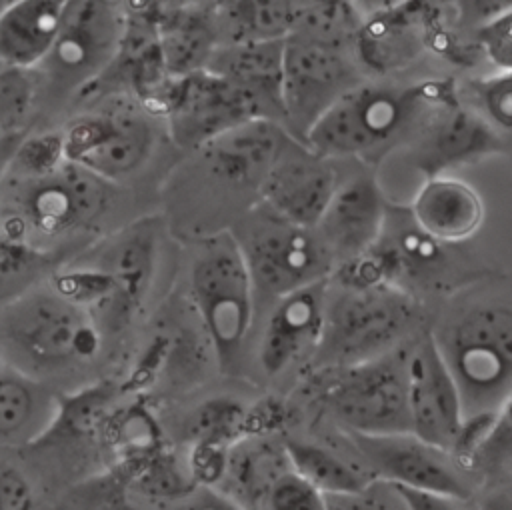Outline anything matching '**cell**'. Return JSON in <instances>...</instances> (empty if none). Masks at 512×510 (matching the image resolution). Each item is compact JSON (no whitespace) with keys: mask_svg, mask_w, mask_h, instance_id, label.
<instances>
[{"mask_svg":"<svg viewBox=\"0 0 512 510\" xmlns=\"http://www.w3.org/2000/svg\"><path fill=\"white\" fill-rule=\"evenodd\" d=\"M458 96L452 80L418 84L362 82L346 92L306 134L316 154L374 166L400 144H410L428 116Z\"/></svg>","mask_w":512,"mask_h":510,"instance_id":"1","label":"cell"},{"mask_svg":"<svg viewBox=\"0 0 512 510\" xmlns=\"http://www.w3.org/2000/svg\"><path fill=\"white\" fill-rule=\"evenodd\" d=\"M112 186L64 160L34 176L4 174L0 234L52 256V246L88 230L108 208Z\"/></svg>","mask_w":512,"mask_h":510,"instance_id":"2","label":"cell"},{"mask_svg":"<svg viewBox=\"0 0 512 510\" xmlns=\"http://www.w3.org/2000/svg\"><path fill=\"white\" fill-rule=\"evenodd\" d=\"M100 348L102 328L92 314L50 286L26 290L0 312L2 360L36 380L86 366Z\"/></svg>","mask_w":512,"mask_h":510,"instance_id":"3","label":"cell"},{"mask_svg":"<svg viewBox=\"0 0 512 510\" xmlns=\"http://www.w3.org/2000/svg\"><path fill=\"white\" fill-rule=\"evenodd\" d=\"M422 320L416 296L396 284L342 288L328 284L326 324L316 362L344 368L392 352L416 338Z\"/></svg>","mask_w":512,"mask_h":510,"instance_id":"4","label":"cell"},{"mask_svg":"<svg viewBox=\"0 0 512 510\" xmlns=\"http://www.w3.org/2000/svg\"><path fill=\"white\" fill-rule=\"evenodd\" d=\"M432 334L466 418L496 414L512 394V306H472Z\"/></svg>","mask_w":512,"mask_h":510,"instance_id":"5","label":"cell"},{"mask_svg":"<svg viewBox=\"0 0 512 510\" xmlns=\"http://www.w3.org/2000/svg\"><path fill=\"white\" fill-rule=\"evenodd\" d=\"M188 284L220 368L232 370L238 366L256 310L254 284L234 232L220 230L196 244Z\"/></svg>","mask_w":512,"mask_h":510,"instance_id":"6","label":"cell"},{"mask_svg":"<svg viewBox=\"0 0 512 510\" xmlns=\"http://www.w3.org/2000/svg\"><path fill=\"white\" fill-rule=\"evenodd\" d=\"M244 254L254 294L278 300L328 282L336 264L314 228L292 224L260 202L234 232Z\"/></svg>","mask_w":512,"mask_h":510,"instance_id":"7","label":"cell"},{"mask_svg":"<svg viewBox=\"0 0 512 510\" xmlns=\"http://www.w3.org/2000/svg\"><path fill=\"white\" fill-rule=\"evenodd\" d=\"M410 342L372 360L328 370L320 402L344 430L362 436L410 432L406 386Z\"/></svg>","mask_w":512,"mask_h":510,"instance_id":"8","label":"cell"},{"mask_svg":"<svg viewBox=\"0 0 512 510\" xmlns=\"http://www.w3.org/2000/svg\"><path fill=\"white\" fill-rule=\"evenodd\" d=\"M126 18V4L120 2H66L58 38L36 74L66 90L98 82L120 52Z\"/></svg>","mask_w":512,"mask_h":510,"instance_id":"9","label":"cell"},{"mask_svg":"<svg viewBox=\"0 0 512 510\" xmlns=\"http://www.w3.org/2000/svg\"><path fill=\"white\" fill-rule=\"evenodd\" d=\"M364 80L350 48L290 36L284 42L282 70L284 128L304 142L310 128Z\"/></svg>","mask_w":512,"mask_h":510,"instance_id":"10","label":"cell"},{"mask_svg":"<svg viewBox=\"0 0 512 510\" xmlns=\"http://www.w3.org/2000/svg\"><path fill=\"white\" fill-rule=\"evenodd\" d=\"M64 158L116 184L138 172L154 148V128L150 120L128 108H100L82 112L60 130Z\"/></svg>","mask_w":512,"mask_h":510,"instance_id":"11","label":"cell"},{"mask_svg":"<svg viewBox=\"0 0 512 510\" xmlns=\"http://www.w3.org/2000/svg\"><path fill=\"white\" fill-rule=\"evenodd\" d=\"M150 108L164 116L172 142L184 150H202L222 134L260 120L250 100L210 70L168 78Z\"/></svg>","mask_w":512,"mask_h":510,"instance_id":"12","label":"cell"},{"mask_svg":"<svg viewBox=\"0 0 512 510\" xmlns=\"http://www.w3.org/2000/svg\"><path fill=\"white\" fill-rule=\"evenodd\" d=\"M406 386L410 434L450 454L464 428L466 412L432 332H422L408 344Z\"/></svg>","mask_w":512,"mask_h":510,"instance_id":"13","label":"cell"},{"mask_svg":"<svg viewBox=\"0 0 512 510\" xmlns=\"http://www.w3.org/2000/svg\"><path fill=\"white\" fill-rule=\"evenodd\" d=\"M350 442L364 460V468L376 480L458 500L472 496V486L454 458L410 432L382 436L350 434Z\"/></svg>","mask_w":512,"mask_h":510,"instance_id":"14","label":"cell"},{"mask_svg":"<svg viewBox=\"0 0 512 510\" xmlns=\"http://www.w3.org/2000/svg\"><path fill=\"white\" fill-rule=\"evenodd\" d=\"M408 148L412 166L424 180L510 150L508 138L466 106L460 94L428 116Z\"/></svg>","mask_w":512,"mask_h":510,"instance_id":"15","label":"cell"},{"mask_svg":"<svg viewBox=\"0 0 512 510\" xmlns=\"http://www.w3.org/2000/svg\"><path fill=\"white\" fill-rule=\"evenodd\" d=\"M340 178L338 162L292 138L262 182L258 198L276 216L304 228H316Z\"/></svg>","mask_w":512,"mask_h":510,"instance_id":"16","label":"cell"},{"mask_svg":"<svg viewBox=\"0 0 512 510\" xmlns=\"http://www.w3.org/2000/svg\"><path fill=\"white\" fill-rule=\"evenodd\" d=\"M388 214L386 194L376 174L364 166L356 174L340 178L314 230L338 266L370 252L380 242Z\"/></svg>","mask_w":512,"mask_h":510,"instance_id":"17","label":"cell"},{"mask_svg":"<svg viewBox=\"0 0 512 510\" xmlns=\"http://www.w3.org/2000/svg\"><path fill=\"white\" fill-rule=\"evenodd\" d=\"M160 258V232L154 220H134L78 254L76 260L102 272L114 286L118 326L128 324L148 298Z\"/></svg>","mask_w":512,"mask_h":510,"instance_id":"18","label":"cell"},{"mask_svg":"<svg viewBox=\"0 0 512 510\" xmlns=\"http://www.w3.org/2000/svg\"><path fill=\"white\" fill-rule=\"evenodd\" d=\"M362 10L364 22L352 44L360 68L372 74L402 70L420 58L432 44V4L422 2H378Z\"/></svg>","mask_w":512,"mask_h":510,"instance_id":"19","label":"cell"},{"mask_svg":"<svg viewBox=\"0 0 512 510\" xmlns=\"http://www.w3.org/2000/svg\"><path fill=\"white\" fill-rule=\"evenodd\" d=\"M328 282H320L272 302L260 344V370L274 378L308 356H316L326 324Z\"/></svg>","mask_w":512,"mask_h":510,"instance_id":"20","label":"cell"},{"mask_svg":"<svg viewBox=\"0 0 512 510\" xmlns=\"http://www.w3.org/2000/svg\"><path fill=\"white\" fill-rule=\"evenodd\" d=\"M292 138L278 122L250 120L222 134L200 152L214 176L228 184L252 188L258 194Z\"/></svg>","mask_w":512,"mask_h":510,"instance_id":"21","label":"cell"},{"mask_svg":"<svg viewBox=\"0 0 512 510\" xmlns=\"http://www.w3.org/2000/svg\"><path fill=\"white\" fill-rule=\"evenodd\" d=\"M284 42L220 44L206 66V70L224 78L244 94L260 120H272L282 126Z\"/></svg>","mask_w":512,"mask_h":510,"instance_id":"22","label":"cell"},{"mask_svg":"<svg viewBox=\"0 0 512 510\" xmlns=\"http://www.w3.org/2000/svg\"><path fill=\"white\" fill-rule=\"evenodd\" d=\"M412 222L440 244L472 238L484 222V202L474 186L444 174L426 178L408 204Z\"/></svg>","mask_w":512,"mask_h":510,"instance_id":"23","label":"cell"},{"mask_svg":"<svg viewBox=\"0 0 512 510\" xmlns=\"http://www.w3.org/2000/svg\"><path fill=\"white\" fill-rule=\"evenodd\" d=\"M154 30L170 78L206 70L220 46L212 4H152Z\"/></svg>","mask_w":512,"mask_h":510,"instance_id":"24","label":"cell"},{"mask_svg":"<svg viewBox=\"0 0 512 510\" xmlns=\"http://www.w3.org/2000/svg\"><path fill=\"white\" fill-rule=\"evenodd\" d=\"M64 0H12L0 14V66L36 72L60 30Z\"/></svg>","mask_w":512,"mask_h":510,"instance_id":"25","label":"cell"},{"mask_svg":"<svg viewBox=\"0 0 512 510\" xmlns=\"http://www.w3.org/2000/svg\"><path fill=\"white\" fill-rule=\"evenodd\" d=\"M58 396L42 382L8 362H0V440L30 444L42 438L60 416Z\"/></svg>","mask_w":512,"mask_h":510,"instance_id":"26","label":"cell"},{"mask_svg":"<svg viewBox=\"0 0 512 510\" xmlns=\"http://www.w3.org/2000/svg\"><path fill=\"white\" fill-rule=\"evenodd\" d=\"M294 0H226L212 2L220 44L284 42L296 22Z\"/></svg>","mask_w":512,"mask_h":510,"instance_id":"27","label":"cell"},{"mask_svg":"<svg viewBox=\"0 0 512 510\" xmlns=\"http://www.w3.org/2000/svg\"><path fill=\"white\" fill-rule=\"evenodd\" d=\"M284 450L290 468L324 496L360 492L376 480L366 468L316 442L288 438L284 442Z\"/></svg>","mask_w":512,"mask_h":510,"instance_id":"28","label":"cell"},{"mask_svg":"<svg viewBox=\"0 0 512 510\" xmlns=\"http://www.w3.org/2000/svg\"><path fill=\"white\" fill-rule=\"evenodd\" d=\"M362 22L364 14L356 2H298L292 36L352 50Z\"/></svg>","mask_w":512,"mask_h":510,"instance_id":"29","label":"cell"},{"mask_svg":"<svg viewBox=\"0 0 512 510\" xmlns=\"http://www.w3.org/2000/svg\"><path fill=\"white\" fill-rule=\"evenodd\" d=\"M460 100L498 132H512V72L496 70L470 80Z\"/></svg>","mask_w":512,"mask_h":510,"instance_id":"30","label":"cell"},{"mask_svg":"<svg viewBox=\"0 0 512 510\" xmlns=\"http://www.w3.org/2000/svg\"><path fill=\"white\" fill-rule=\"evenodd\" d=\"M38 74L0 68V138L24 132V122L38 96Z\"/></svg>","mask_w":512,"mask_h":510,"instance_id":"31","label":"cell"},{"mask_svg":"<svg viewBox=\"0 0 512 510\" xmlns=\"http://www.w3.org/2000/svg\"><path fill=\"white\" fill-rule=\"evenodd\" d=\"M248 414L238 402L228 398H214L202 404L190 418L192 442H214L232 446L238 442Z\"/></svg>","mask_w":512,"mask_h":510,"instance_id":"32","label":"cell"},{"mask_svg":"<svg viewBox=\"0 0 512 510\" xmlns=\"http://www.w3.org/2000/svg\"><path fill=\"white\" fill-rule=\"evenodd\" d=\"M50 258L0 234V300L8 304L22 296Z\"/></svg>","mask_w":512,"mask_h":510,"instance_id":"33","label":"cell"},{"mask_svg":"<svg viewBox=\"0 0 512 510\" xmlns=\"http://www.w3.org/2000/svg\"><path fill=\"white\" fill-rule=\"evenodd\" d=\"M248 510H326V498L292 468H286Z\"/></svg>","mask_w":512,"mask_h":510,"instance_id":"34","label":"cell"},{"mask_svg":"<svg viewBox=\"0 0 512 510\" xmlns=\"http://www.w3.org/2000/svg\"><path fill=\"white\" fill-rule=\"evenodd\" d=\"M512 458V394L496 410L492 428L480 444L470 468L494 470Z\"/></svg>","mask_w":512,"mask_h":510,"instance_id":"35","label":"cell"},{"mask_svg":"<svg viewBox=\"0 0 512 510\" xmlns=\"http://www.w3.org/2000/svg\"><path fill=\"white\" fill-rule=\"evenodd\" d=\"M474 44L496 70L512 72V4L474 32Z\"/></svg>","mask_w":512,"mask_h":510,"instance_id":"36","label":"cell"},{"mask_svg":"<svg viewBox=\"0 0 512 510\" xmlns=\"http://www.w3.org/2000/svg\"><path fill=\"white\" fill-rule=\"evenodd\" d=\"M326 510H400L402 502L392 484L374 480L360 492L328 494Z\"/></svg>","mask_w":512,"mask_h":510,"instance_id":"37","label":"cell"},{"mask_svg":"<svg viewBox=\"0 0 512 510\" xmlns=\"http://www.w3.org/2000/svg\"><path fill=\"white\" fill-rule=\"evenodd\" d=\"M0 510H34L28 478L4 458H0Z\"/></svg>","mask_w":512,"mask_h":510,"instance_id":"38","label":"cell"},{"mask_svg":"<svg viewBox=\"0 0 512 510\" xmlns=\"http://www.w3.org/2000/svg\"><path fill=\"white\" fill-rule=\"evenodd\" d=\"M512 2L504 0H474V2H452V8H456L454 16L460 28H466L468 32H476L496 16H500L506 8H510Z\"/></svg>","mask_w":512,"mask_h":510,"instance_id":"39","label":"cell"},{"mask_svg":"<svg viewBox=\"0 0 512 510\" xmlns=\"http://www.w3.org/2000/svg\"><path fill=\"white\" fill-rule=\"evenodd\" d=\"M404 506V510H466L464 502L458 498L442 496V494H430V492H420L412 488H402V486H392Z\"/></svg>","mask_w":512,"mask_h":510,"instance_id":"40","label":"cell"},{"mask_svg":"<svg viewBox=\"0 0 512 510\" xmlns=\"http://www.w3.org/2000/svg\"><path fill=\"white\" fill-rule=\"evenodd\" d=\"M172 510H246V508L216 488L196 486Z\"/></svg>","mask_w":512,"mask_h":510,"instance_id":"41","label":"cell"},{"mask_svg":"<svg viewBox=\"0 0 512 510\" xmlns=\"http://www.w3.org/2000/svg\"><path fill=\"white\" fill-rule=\"evenodd\" d=\"M26 136V132H20V134H12V136H6V138H0V182L8 170V164L18 148V144L22 142V138Z\"/></svg>","mask_w":512,"mask_h":510,"instance_id":"42","label":"cell"},{"mask_svg":"<svg viewBox=\"0 0 512 510\" xmlns=\"http://www.w3.org/2000/svg\"><path fill=\"white\" fill-rule=\"evenodd\" d=\"M478 510H512V494H506V492L486 494L478 502Z\"/></svg>","mask_w":512,"mask_h":510,"instance_id":"43","label":"cell"},{"mask_svg":"<svg viewBox=\"0 0 512 510\" xmlns=\"http://www.w3.org/2000/svg\"><path fill=\"white\" fill-rule=\"evenodd\" d=\"M6 4H8V2H4V0H0V14H2V10H4V8H6Z\"/></svg>","mask_w":512,"mask_h":510,"instance_id":"44","label":"cell"},{"mask_svg":"<svg viewBox=\"0 0 512 510\" xmlns=\"http://www.w3.org/2000/svg\"><path fill=\"white\" fill-rule=\"evenodd\" d=\"M0 68H2V66H0Z\"/></svg>","mask_w":512,"mask_h":510,"instance_id":"45","label":"cell"}]
</instances>
